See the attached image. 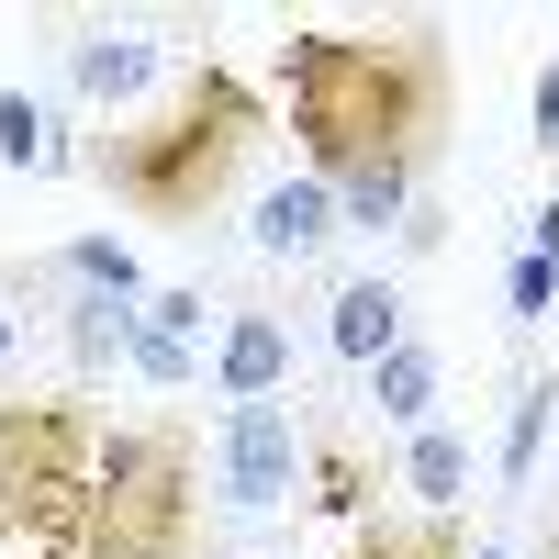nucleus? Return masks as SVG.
I'll return each instance as SVG.
<instances>
[{"instance_id":"obj_1","label":"nucleus","mask_w":559,"mask_h":559,"mask_svg":"<svg viewBox=\"0 0 559 559\" xmlns=\"http://www.w3.org/2000/svg\"><path fill=\"white\" fill-rule=\"evenodd\" d=\"M280 102H292V134H302V179H324L347 224H403L414 179L437 168L459 123V68L437 23L292 34L280 45Z\"/></svg>"},{"instance_id":"obj_2","label":"nucleus","mask_w":559,"mask_h":559,"mask_svg":"<svg viewBox=\"0 0 559 559\" xmlns=\"http://www.w3.org/2000/svg\"><path fill=\"white\" fill-rule=\"evenodd\" d=\"M258 134H269L258 79H236L224 57H202L146 123L102 134V146H90V168H102V191H112L134 224H202V213H224V191L247 179Z\"/></svg>"},{"instance_id":"obj_3","label":"nucleus","mask_w":559,"mask_h":559,"mask_svg":"<svg viewBox=\"0 0 559 559\" xmlns=\"http://www.w3.org/2000/svg\"><path fill=\"white\" fill-rule=\"evenodd\" d=\"M79 559H202V437L179 414L102 426Z\"/></svg>"},{"instance_id":"obj_4","label":"nucleus","mask_w":559,"mask_h":559,"mask_svg":"<svg viewBox=\"0 0 559 559\" xmlns=\"http://www.w3.org/2000/svg\"><path fill=\"white\" fill-rule=\"evenodd\" d=\"M90 471H102V426L79 403H0V548L79 537Z\"/></svg>"},{"instance_id":"obj_5","label":"nucleus","mask_w":559,"mask_h":559,"mask_svg":"<svg viewBox=\"0 0 559 559\" xmlns=\"http://www.w3.org/2000/svg\"><path fill=\"white\" fill-rule=\"evenodd\" d=\"M292 481H302V437H292V414H280V403H236V414H224V503L269 515Z\"/></svg>"},{"instance_id":"obj_6","label":"nucleus","mask_w":559,"mask_h":559,"mask_svg":"<svg viewBox=\"0 0 559 559\" xmlns=\"http://www.w3.org/2000/svg\"><path fill=\"white\" fill-rule=\"evenodd\" d=\"M213 369H224L236 403H280V381H292V324H280V313H236L224 347H213Z\"/></svg>"},{"instance_id":"obj_7","label":"nucleus","mask_w":559,"mask_h":559,"mask_svg":"<svg viewBox=\"0 0 559 559\" xmlns=\"http://www.w3.org/2000/svg\"><path fill=\"white\" fill-rule=\"evenodd\" d=\"M336 224H347V213H336L324 179H280V191H258V224H247V236H258L269 258H313Z\"/></svg>"},{"instance_id":"obj_8","label":"nucleus","mask_w":559,"mask_h":559,"mask_svg":"<svg viewBox=\"0 0 559 559\" xmlns=\"http://www.w3.org/2000/svg\"><path fill=\"white\" fill-rule=\"evenodd\" d=\"M324 336H336V358L381 369V358L403 347V292H392V280H347V292H336V324H324Z\"/></svg>"},{"instance_id":"obj_9","label":"nucleus","mask_w":559,"mask_h":559,"mask_svg":"<svg viewBox=\"0 0 559 559\" xmlns=\"http://www.w3.org/2000/svg\"><path fill=\"white\" fill-rule=\"evenodd\" d=\"M146 79H157L146 34H79L68 45V90H79V102H123V90H146Z\"/></svg>"},{"instance_id":"obj_10","label":"nucleus","mask_w":559,"mask_h":559,"mask_svg":"<svg viewBox=\"0 0 559 559\" xmlns=\"http://www.w3.org/2000/svg\"><path fill=\"white\" fill-rule=\"evenodd\" d=\"M369 403H381L392 414V426H414V437H426V414H437V347H392L381 369H369Z\"/></svg>"},{"instance_id":"obj_11","label":"nucleus","mask_w":559,"mask_h":559,"mask_svg":"<svg viewBox=\"0 0 559 559\" xmlns=\"http://www.w3.org/2000/svg\"><path fill=\"white\" fill-rule=\"evenodd\" d=\"M347 559H471V537H459V515H369Z\"/></svg>"},{"instance_id":"obj_12","label":"nucleus","mask_w":559,"mask_h":559,"mask_svg":"<svg viewBox=\"0 0 559 559\" xmlns=\"http://www.w3.org/2000/svg\"><path fill=\"white\" fill-rule=\"evenodd\" d=\"M0 157H12V168H68V146H57V112H45L34 90H0Z\"/></svg>"},{"instance_id":"obj_13","label":"nucleus","mask_w":559,"mask_h":559,"mask_svg":"<svg viewBox=\"0 0 559 559\" xmlns=\"http://www.w3.org/2000/svg\"><path fill=\"white\" fill-rule=\"evenodd\" d=\"M403 481H414V492H426L437 515H448V503H459V481H471V448H459L448 426H426V437L403 448Z\"/></svg>"},{"instance_id":"obj_14","label":"nucleus","mask_w":559,"mask_h":559,"mask_svg":"<svg viewBox=\"0 0 559 559\" xmlns=\"http://www.w3.org/2000/svg\"><path fill=\"white\" fill-rule=\"evenodd\" d=\"M68 347H79V369L123 358V347H134V313H123L112 292H79V302H68Z\"/></svg>"},{"instance_id":"obj_15","label":"nucleus","mask_w":559,"mask_h":559,"mask_svg":"<svg viewBox=\"0 0 559 559\" xmlns=\"http://www.w3.org/2000/svg\"><path fill=\"white\" fill-rule=\"evenodd\" d=\"M313 503H324V515H358V526H369V459H358L347 437H324V448H313Z\"/></svg>"},{"instance_id":"obj_16","label":"nucleus","mask_w":559,"mask_h":559,"mask_svg":"<svg viewBox=\"0 0 559 559\" xmlns=\"http://www.w3.org/2000/svg\"><path fill=\"white\" fill-rule=\"evenodd\" d=\"M68 280H79V292H112V302H134V292H146L123 236H79V247H68Z\"/></svg>"},{"instance_id":"obj_17","label":"nucleus","mask_w":559,"mask_h":559,"mask_svg":"<svg viewBox=\"0 0 559 559\" xmlns=\"http://www.w3.org/2000/svg\"><path fill=\"white\" fill-rule=\"evenodd\" d=\"M548 403H559V381H526V403H515V437H503V481H526V471H537V437H548Z\"/></svg>"},{"instance_id":"obj_18","label":"nucleus","mask_w":559,"mask_h":559,"mask_svg":"<svg viewBox=\"0 0 559 559\" xmlns=\"http://www.w3.org/2000/svg\"><path fill=\"white\" fill-rule=\"evenodd\" d=\"M123 358H134V369H146V381H157V392H179V381H191V347H179V336H157V324H146V313H134V347H123Z\"/></svg>"},{"instance_id":"obj_19","label":"nucleus","mask_w":559,"mask_h":559,"mask_svg":"<svg viewBox=\"0 0 559 559\" xmlns=\"http://www.w3.org/2000/svg\"><path fill=\"white\" fill-rule=\"evenodd\" d=\"M503 302H515V313H548V302H559V269H548V258H515V269H503Z\"/></svg>"},{"instance_id":"obj_20","label":"nucleus","mask_w":559,"mask_h":559,"mask_svg":"<svg viewBox=\"0 0 559 559\" xmlns=\"http://www.w3.org/2000/svg\"><path fill=\"white\" fill-rule=\"evenodd\" d=\"M146 324H157V336H179V347H191V324H202V292H146Z\"/></svg>"},{"instance_id":"obj_21","label":"nucleus","mask_w":559,"mask_h":559,"mask_svg":"<svg viewBox=\"0 0 559 559\" xmlns=\"http://www.w3.org/2000/svg\"><path fill=\"white\" fill-rule=\"evenodd\" d=\"M537 146H548V157H559V57H548V68H537Z\"/></svg>"},{"instance_id":"obj_22","label":"nucleus","mask_w":559,"mask_h":559,"mask_svg":"<svg viewBox=\"0 0 559 559\" xmlns=\"http://www.w3.org/2000/svg\"><path fill=\"white\" fill-rule=\"evenodd\" d=\"M526 258H548V269H559V202H548V213L526 224Z\"/></svg>"},{"instance_id":"obj_23","label":"nucleus","mask_w":559,"mask_h":559,"mask_svg":"<svg viewBox=\"0 0 559 559\" xmlns=\"http://www.w3.org/2000/svg\"><path fill=\"white\" fill-rule=\"evenodd\" d=\"M0 559H79V537H34V548H0Z\"/></svg>"},{"instance_id":"obj_24","label":"nucleus","mask_w":559,"mask_h":559,"mask_svg":"<svg viewBox=\"0 0 559 559\" xmlns=\"http://www.w3.org/2000/svg\"><path fill=\"white\" fill-rule=\"evenodd\" d=\"M12 347H23V324H12V313H0V358H12Z\"/></svg>"}]
</instances>
